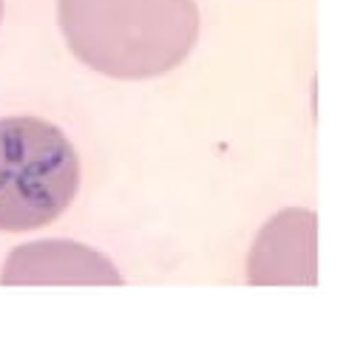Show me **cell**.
Wrapping results in <instances>:
<instances>
[{
	"label": "cell",
	"instance_id": "cell-1",
	"mask_svg": "<svg viewBox=\"0 0 363 337\" xmlns=\"http://www.w3.org/2000/svg\"><path fill=\"white\" fill-rule=\"evenodd\" d=\"M71 54L113 79L173 71L199 40L196 0H57Z\"/></svg>",
	"mask_w": 363,
	"mask_h": 337
},
{
	"label": "cell",
	"instance_id": "cell-2",
	"mask_svg": "<svg viewBox=\"0 0 363 337\" xmlns=\"http://www.w3.org/2000/svg\"><path fill=\"white\" fill-rule=\"evenodd\" d=\"M79 190L71 139L40 116L0 119V232H26L60 218Z\"/></svg>",
	"mask_w": 363,
	"mask_h": 337
},
{
	"label": "cell",
	"instance_id": "cell-3",
	"mask_svg": "<svg viewBox=\"0 0 363 337\" xmlns=\"http://www.w3.org/2000/svg\"><path fill=\"white\" fill-rule=\"evenodd\" d=\"M247 280L255 286L318 283V218L312 210L289 207L264 224L250 249Z\"/></svg>",
	"mask_w": 363,
	"mask_h": 337
},
{
	"label": "cell",
	"instance_id": "cell-4",
	"mask_svg": "<svg viewBox=\"0 0 363 337\" xmlns=\"http://www.w3.org/2000/svg\"><path fill=\"white\" fill-rule=\"evenodd\" d=\"M0 283L6 286H48V283H82V286H119L122 275L102 252L65 238L31 241L3 263Z\"/></svg>",
	"mask_w": 363,
	"mask_h": 337
},
{
	"label": "cell",
	"instance_id": "cell-5",
	"mask_svg": "<svg viewBox=\"0 0 363 337\" xmlns=\"http://www.w3.org/2000/svg\"><path fill=\"white\" fill-rule=\"evenodd\" d=\"M0 17H3V0H0Z\"/></svg>",
	"mask_w": 363,
	"mask_h": 337
}]
</instances>
